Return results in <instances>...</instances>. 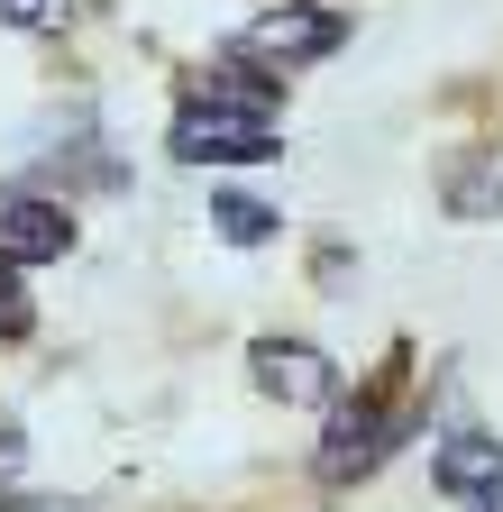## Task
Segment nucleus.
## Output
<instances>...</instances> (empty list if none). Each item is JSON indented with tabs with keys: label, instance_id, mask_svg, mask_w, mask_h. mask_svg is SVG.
<instances>
[{
	"label": "nucleus",
	"instance_id": "obj_9",
	"mask_svg": "<svg viewBox=\"0 0 503 512\" xmlns=\"http://www.w3.org/2000/svg\"><path fill=\"white\" fill-rule=\"evenodd\" d=\"M0 28L46 37V28H65V0H0Z\"/></svg>",
	"mask_w": 503,
	"mask_h": 512
},
{
	"label": "nucleus",
	"instance_id": "obj_3",
	"mask_svg": "<svg viewBox=\"0 0 503 512\" xmlns=\"http://www.w3.org/2000/svg\"><path fill=\"white\" fill-rule=\"evenodd\" d=\"M247 375H257V394H275V403H330L339 394V366L311 339H257L247 348Z\"/></svg>",
	"mask_w": 503,
	"mask_h": 512
},
{
	"label": "nucleus",
	"instance_id": "obj_8",
	"mask_svg": "<svg viewBox=\"0 0 503 512\" xmlns=\"http://www.w3.org/2000/svg\"><path fill=\"white\" fill-rule=\"evenodd\" d=\"M19 275H28V266H10V256H0V339H28V330H37V302H28Z\"/></svg>",
	"mask_w": 503,
	"mask_h": 512
},
{
	"label": "nucleus",
	"instance_id": "obj_7",
	"mask_svg": "<svg viewBox=\"0 0 503 512\" xmlns=\"http://www.w3.org/2000/svg\"><path fill=\"white\" fill-rule=\"evenodd\" d=\"M211 220H220V238H229V247H266V238L284 229L266 202H247V192H229V183L211 192Z\"/></svg>",
	"mask_w": 503,
	"mask_h": 512
},
{
	"label": "nucleus",
	"instance_id": "obj_6",
	"mask_svg": "<svg viewBox=\"0 0 503 512\" xmlns=\"http://www.w3.org/2000/svg\"><path fill=\"white\" fill-rule=\"evenodd\" d=\"M439 202L458 220H503V147H476L449 183H439Z\"/></svg>",
	"mask_w": 503,
	"mask_h": 512
},
{
	"label": "nucleus",
	"instance_id": "obj_11",
	"mask_svg": "<svg viewBox=\"0 0 503 512\" xmlns=\"http://www.w3.org/2000/svg\"><path fill=\"white\" fill-rule=\"evenodd\" d=\"M19 512H74V503H19Z\"/></svg>",
	"mask_w": 503,
	"mask_h": 512
},
{
	"label": "nucleus",
	"instance_id": "obj_10",
	"mask_svg": "<svg viewBox=\"0 0 503 512\" xmlns=\"http://www.w3.org/2000/svg\"><path fill=\"white\" fill-rule=\"evenodd\" d=\"M19 467H28V439H19V430H0V494L19 485Z\"/></svg>",
	"mask_w": 503,
	"mask_h": 512
},
{
	"label": "nucleus",
	"instance_id": "obj_4",
	"mask_svg": "<svg viewBox=\"0 0 503 512\" xmlns=\"http://www.w3.org/2000/svg\"><path fill=\"white\" fill-rule=\"evenodd\" d=\"M430 485L449 494V503H467V512H503V439L458 430V439L430 458Z\"/></svg>",
	"mask_w": 503,
	"mask_h": 512
},
{
	"label": "nucleus",
	"instance_id": "obj_5",
	"mask_svg": "<svg viewBox=\"0 0 503 512\" xmlns=\"http://www.w3.org/2000/svg\"><path fill=\"white\" fill-rule=\"evenodd\" d=\"M65 247H74V211L65 202H37V192L0 202V256H10V266H55Z\"/></svg>",
	"mask_w": 503,
	"mask_h": 512
},
{
	"label": "nucleus",
	"instance_id": "obj_2",
	"mask_svg": "<svg viewBox=\"0 0 503 512\" xmlns=\"http://www.w3.org/2000/svg\"><path fill=\"white\" fill-rule=\"evenodd\" d=\"M339 46H348V19L302 10V0H284V10H266L257 28H247V55H266L275 74H293V64H321V55H339Z\"/></svg>",
	"mask_w": 503,
	"mask_h": 512
},
{
	"label": "nucleus",
	"instance_id": "obj_1",
	"mask_svg": "<svg viewBox=\"0 0 503 512\" xmlns=\"http://www.w3.org/2000/svg\"><path fill=\"white\" fill-rule=\"evenodd\" d=\"M403 412H385L375 394H357V403H339L330 412V430H321V485H357V476H375L403 448Z\"/></svg>",
	"mask_w": 503,
	"mask_h": 512
}]
</instances>
